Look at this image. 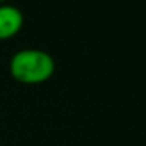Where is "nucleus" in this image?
Masks as SVG:
<instances>
[{
	"instance_id": "f03ea898",
	"label": "nucleus",
	"mask_w": 146,
	"mask_h": 146,
	"mask_svg": "<svg viewBox=\"0 0 146 146\" xmlns=\"http://www.w3.org/2000/svg\"><path fill=\"white\" fill-rule=\"evenodd\" d=\"M24 14L13 5H0V41L10 39L21 32Z\"/></svg>"
},
{
	"instance_id": "f257e3e1",
	"label": "nucleus",
	"mask_w": 146,
	"mask_h": 146,
	"mask_svg": "<svg viewBox=\"0 0 146 146\" xmlns=\"http://www.w3.org/2000/svg\"><path fill=\"white\" fill-rule=\"evenodd\" d=\"M10 72L19 83L38 85L54 76L55 61L50 54L41 49H22L11 57Z\"/></svg>"
},
{
	"instance_id": "7ed1b4c3",
	"label": "nucleus",
	"mask_w": 146,
	"mask_h": 146,
	"mask_svg": "<svg viewBox=\"0 0 146 146\" xmlns=\"http://www.w3.org/2000/svg\"><path fill=\"white\" fill-rule=\"evenodd\" d=\"M3 2H7V0H0V3H3Z\"/></svg>"
}]
</instances>
